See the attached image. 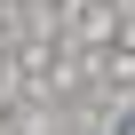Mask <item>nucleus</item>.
<instances>
[{
	"mask_svg": "<svg viewBox=\"0 0 135 135\" xmlns=\"http://www.w3.org/2000/svg\"><path fill=\"white\" fill-rule=\"evenodd\" d=\"M119 135H135V119H127V127H119Z\"/></svg>",
	"mask_w": 135,
	"mask_h": 135,
	"instance_id": "obj_1",
	"label": "nucleus"
}]
</instances>
